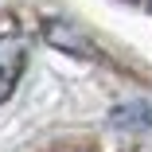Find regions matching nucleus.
Here are the masks:
<instances>
[{
  "instance_id": "7ed1b4c3",
  "label": "nucleus",
  "mask_w": 152,
  "mask_h": 152,
  "mask_svg": "<svg viewBox=\"0 0 152 152\" xmlns=\"http://www.w3.org/2000/svg\"><path fill=\"white\" fill-rule=\"evenodd\" d=\"M113 121L117 125H152V109L148 105H125L113 113Z\"/></svg>"
},
{
  "instance_id": "f257e3e1",
  "label": "nucleus",
  "mask_w": 152,
  "mask_h": 152,
  "mask_svg": "<svg viewBox=\"0 0 152 152\" xmlns=\"http://www.w3.org/2000/svg\"><path fill=\"white\" fill-rule=\"evenodd\" d=\"M23 63H27V47L20 35H0V102L12 98V90L23 74Z\"/></svg>"
},
{
  "instance_id": "f03ea898",
  "label": "nucleus",
  "mask_w": 152,
  "mask_h": 152,
  "mask_svg": "<svg viewBox=\"0 0 152 152\" xmlns=\"http://www.w3.org/2000/svg\"><path fill=\"white\" fill-rule=\"evenodd\" d=\"M43 35H47L58 51H70V55H90V43L74 31V27H66L63 20H47V23H43Z\"/></svg>"
}]
</instances>
